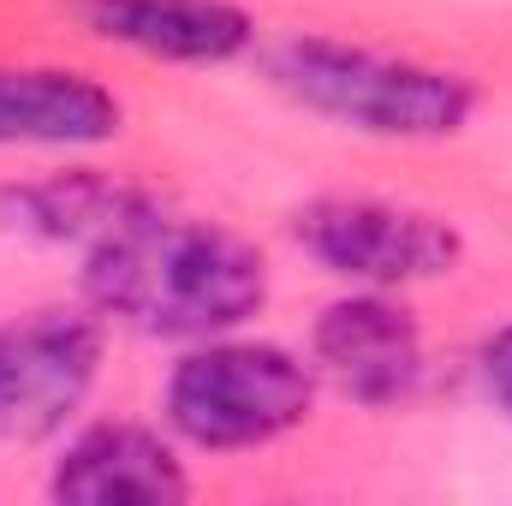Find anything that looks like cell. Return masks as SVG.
Returning <instances> with one entry per match:
<instances>
[{"label": "cell", "instance_id": "6da1fadb", "mask_svg": "<svg viewBox=\"0 0 512 506\" xmlns=\"http://www.w3.org/2000/svg\"><path fill=\"white\" fill-rule=\"evenodd\" d=\"M84 286L102 316L161 340H203L239 328L268 298V262L227 227L137 209L90 245Z\"/></svg>", "mask_w": 512, "mask_h": 506}, {"label": "cell", "instance_id": "7a4b0ae2", "mask_svg": "<svg viewBox=\"0 0 512 506\" xmlns=\"http://www.w3.org/2000/svg\"><path fill=\"white\" fill-rule=\"evenodd\" d=\"M274 84L304 102L310 114H328L370 137H453L465 131L477 90L471 78L423 60H399L376 48L328 42V36H292L274 48Z\"/></svg>", "mask_w": 512, "mask_h": 506}, {"label": "cell", "instance_id": "3957f363", "mask_svg": "<svg viewBox=\"0 0 512 506\" xmlns=\"http://www.w3.org/2000/svg\"><path fill=\"white\" fill-rule=\"evenodd\" d=\"M310 399H316V381L292 352L256 346V340H227V346L191 352L173 370L167 423L191 447L233 453V447H262V441L298 429L310 417Z\"/></svg>", "mask_w": 512, "mask_h": 506}, {"label": "cell", "instance_id": "277c9868", "mask_svg": "<svg viewBox=\"0 0 512 506\" xmlns=\"http://www.w3.org/2000/svg\"><path fill=\"white\" fill-rule=\"evenodd\" d=\"M102 376V322L84 310H30L0 328V441L30 447L72 423Z\"/></svg>", "mask_w": 512, "mask_h": 506}, {"label": "cell", "instance_id": "5b68a950", "mask_svg": "<svg viewBox=\"0 0 512 506\" xmlns=\"http://www.w3.org/2000/svg\"><path fill=\"white\" fill-rule=\"evenodd\" d=\"M298 245L316 256L328 274L364 280V286H405L447 274L459 256V233L423 209H399L376 197H322L292 215Z\"/></svg>", "mask_w": 512, "mask_h": 506}, {"label": "cell", "instance_id": "8992f818", "mask_svg": "<svg viewBox=\"0 0 512 506\" xmlns=\"http://www.w3.org/2000/svg\"><path fill=\"white\" fill-rule=\"evenodd\" d=\"M316 364L352 399L387 405V399H405L417 387L423 340H417V322L393 298L364 292V298H340V304L322 310V322H316Z\"/></svg>", "mask_w": 512, "mask_h": 506}, {"label": "cell", "instance_id": "52a82bcc", "mask_svg": "<svg viewBox=\"0 0 512 506\" xmlns=\"http://www.w3.org/2000/svg\"><path fill=\"white\" fill-rule=\"evenodd\" d=\"M90 36L137 48L149 60L221 66L251 48V12L233 0H72Z\"/></svg>", "mask_w": 512, "mask_h": 506}, {"label": "cell", "instance_id": "ba28073f", "mask_svg": "<svg viewBox=\"0 0 512 506\" xmlns=\"http://www.w3.org/2000/svg\"><path fill=\"white\" fill-rule=\"evenodd\" d=\"M120 131V102L66 66H0V149H90Z\"/></svg>", "mask_w": 512, "mask_h": 506}, {"label": "cell", "instance_id": "9c48e42d", "mask_svg": "<svg viewBox=\"0 0 512 506\" xmlns=\"http://www.w3.org/2000/svg\"><path fill=\"white\" fill-rule=\"evenodd\" d=\"M54 501H78V506H108V501H131V506H161V501H185L191 483L179 471V459L167 453L161 435L137 429V423H102L84 429L66 459L54 465Z\"/></svg>", "mask_w": 512, "mask_h": 506}, {"label": "cell", "instance_id": "30bf717a", "mask_svg": "<svg viewBox=\"0 0 512 506\" xmlns=\"http://www.w3.org/2000/svg\"><path fill=\"white\" fill-rule=\"evenodd\" d=\"M0 203H6L12 227L54 239V245H102L120 221H131L143 209L137 191L114 185V179H96V173H60L42 185H18Z\"/></svg>", "mask_w": 512, "mask_h": 506}, {"label": "cell", "instance_id": "8fae6325", "mask_svg": "<svg viewBox=\"0 0 512 506\" xmlns=\"http://www.w3.org/2000/svg\"><path fill=\"white\" fill-rule=\"evenodd\" d=\"M483 387H489V399L512 417V328H501L483 346Z\"/></svg>", "mask_w": 512, "mask_h": 506}]
</instances>
